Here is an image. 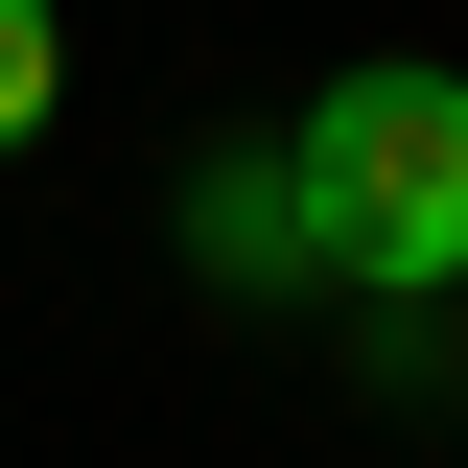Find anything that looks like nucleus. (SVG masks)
Masks as SVG:
<instances>
[{
    "label": "nucleus",
    "mask_w": 468,
    "mask_h": 468,
    "mask_svg": "<svg viewBox=\"0 0 468 468\" xmlns=\"http://www.w3.org/2000/svg\"><path fill=\"white\" fill-rule=\"evenodd\" d=\"M282 165H304V234H328V282L375 304H445L468 282V70H328V94L282 117Z\"/></svg>",
    "instance_id": "nucleus-1"
},
{
    "label": "nucleus",
    "mask_w": 468,
    "mask_h": 468,
    "mask_svg": "<svg viewBox=\"0 0 468 468\" xmlns=\"http://www.w3.org/2000/svg\"><path fill=\"white\" fill-rule=\"evenodd\" d=\"M187 282H234V304H304V282H328V234H304V165H282V141L187 165Z\"/></svg>",
    "instance_id": "nucleus-2"
},
{
    "label": "nucleus",
    "mask_w": 468,
    "mask_h": 468,
    "mask_svg": "<svg viewBox=\"0 0 468 468\" xmlns=\"http://www.w3.org/2000/svg\"><path fill=\"white\" fill-rule=\"evenodd\" d=\"M48 94H70V24H48V0H0V165L48 141Z\"/></svg>",
    "instance_id": "nucleus-3"
}]
</instances>
